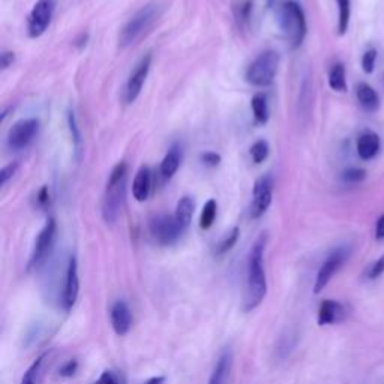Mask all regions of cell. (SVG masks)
Returning <instances> with one entry per match:
<instances>
[{
  "label": "cell",
  "mask_w": 384,
  "mask_h": 384,
  "mask_svg": "<svg viewBox=\"0 0 384 384\" xmlns=\"http://www.w3.org/2000/svg\"><path fill=\"white\" fill-rule=\"evenodd\" d=\"M152 188V173L150 168L143 165L134 177V183H132V195L137 202H146L149 198Z\"/></svg>",
  "instance_id": "cell-18"
},
{
  "label": "cell",
  "mask_w": 384,
  "mask_h": 384,
  "mask_svg": "<svg viewBox=\"0 0 384 384\" xmlns=\"http://www.w3.org/2000/svg\"><path fill=\"white\" fill-rule=\"evenodd\" d=\"M384 273V256H381L378 260H375L365 272V278L368 281H374Z\"/></svg>",
  "instance_id": "cell-30"
},
{
  "label": "cell",
  "mask_w": 384,
  "mask_h": 384,
  "mask_svg": "<svg viewBox=\"0 0 384 384\" xmlns=\"http://www.w3.org/2000/svg\"><path fill=\"white\" fill-rule=\"evenodd\" d=\"M280 26L293 48L302 45L307 36V18L302 6L295 0H285L280 11Z\"/></svg>",
  "instance_id": "cell-3"
},
{
  "label": "cell",
  "mask_w": 384,
  "mask_h": 384,
  "mask_svg": "<svg viewBox=\"0 0 384 384\" xmlns=\"http://www.w3.org/2000/svg\"><path fill=\"white\" fill-rule=\"evenodd\" d=\"M110 320L114 332L119 336H124L129 332L132 324V314L125 300H117L113 303V307L110 309Z\"/></svg>",
  "instance_id": "cell-14"
},
{
  "label": "cell",
  "mask_w": 384,
  "mask_h": 384,
  "mask_svg": "<svg viewBox=\"0 0 384 384\" xmlns=\"http://www.w3.org/2000/svg\"><path fill=\"white\" fill-rule=\"evenodd\" d=\"M68 126H70V131H71V136H72V140L75 143V149L80 148V129H78L77 126V119H75V114L74 111H68Z\"/></svg>",
  "instance_id": "cell-33"
},
{
  "label": "cell",
  "mask_w": 384,
  "mask_h": 384,
  "mask_svg": "<svg viewBox=\"0 0 384 384\" xmlns=\"http://www.w3.org/2000/svg\"><path fill=\"white\" fill-rule=\"evenodd\" d=\"M272 195H273V179L272 176L266 175L257 179L254 185V194H253V203L249 207V215L251 218L258 219L266 214L270 203H272Z\"/></svg>",
  "instance_id": "cell-11"
},
{
  "label": "cell",
  "mask_w": 384,
  "mask_h": 384,
  "mask_svg": "<svg viewBox=\"0 0 384 384\" xmlns=\"http://www.w3.org/2000/svg\"><path fill=\"white\" fill-rule=\"evenodd\" d=\"M143 384H165V377H152Z\"/></svg>",
  "instance_id": "cell-41"
},
{
  "label": "cell",
  "mask_w": 384,
  "mask_h": 384,
  "mask_svg": "<svg viewBox=\"0 0 384 384\" xmlns=\"http://www.w3.org/2000/svg\"><path fill=\"white\" fill-rule=\"evenodd\" d=\"M150 66H152V56L148 55L144 56L134 68V71H132V74L129 75L128 78V83H126V90H125V98H126V102H134L138 95L141 94V89L146 83V78H148L149 75V71H150Z\"/></svg>",
  "instance_id": "cell-13"
},
{
  "label": "cell",
  "mask_w": 384,
  "mask_h": 384,
  "mask_svg": "<svg viewBox=\"0 0 384 384\" xmlns=\"http://www.w3.org/2000/svg\"><path fill=\"white\" fill-rule=\"evenodd\" d=\"M194 200L191 197L185 195L182 197L177 206H176V214H175V218L177 221V224L180 225V229L183 231H187L190 224H191V219H192V215H194Z\"/></svg>",
  "instance_id": "cell-20"
},
{
  "label": "cell",
  "mask_w": 384,
  "mask_h": 384,
  "mask_svg": "<svg viewBox=\"0 0 384 384\" xmlns=\"http://www.w3.org/2000/svg\"><path fill=\"white\" fill-rule=\"evenodd\" d=\"M239 234H241V231H239V229L236 227L227 236H225L216 248V256H224L225 253H229V251L236 245L237 239H239Z\"/></svg>",
  "instance_id": "cell-27"
},
{
  "label": "cell",
  "mask_w": 384,
  "mask_h": 384,
  "mask_svg": "<svg viewBox=\"0 0 384 384\" xmlns=\"http://www.w3.org/2000/svg\"><path fill=\"white\" fill-rule=\"evenodd\" d=\"M280 66V55L276 51H264L248 66L245 78L249 84L268 87L273 83Z\"/></svg>",
  "instance_id": "cell-5"
},
{
  "label": "cell",
  "mask_w": 384,
  "mask_h": 384,
  "mask_svg": "<svg viewBox=\"0 0 384 384\" xmlns=\"http://www.w3.org/2000/svg\"><path fill=\"white\" fill-rule=\"evenodd\" d=\"M357 155L361 156V160L369 161L377 156L380 152V137L374 131H363L362 134L357 137L356 143Z\"/></svg>",
  "instance_id": "cell-15"
},
{
  "label": "cell",
  "mask_w": 384,
  "mask_h": 384,
  "mask_svg": "<svg viewBox=\"0 0 384 384\" xmlns=\"http://www.w3.org/2000/svg\"><path fill=\"white\" fill-rule=\"evenodd\" d=\"M356 97L359 104L366 111H377L380 107V98L377 92L366 83H359L356 86Z\"/></svg>",
  "instance_id": "cell-19"
},
{
  "label": "cell",
  "mask_w": 384,
  "mask_h": 384,
  "mask_svg": "<svg viewBox=\"0 0 384 384\" xmlns=\"http://www.w3.org/2000/svg\"><path fill=\"white\" fill-rule=\"evenodd\" d=\"M56 233H57L56 221L53 218H48L45 221V225L43 227V230L39 231L36 241H35V246H33L32 256L29 260V266H28L29 270L41 268L44 261L48 258L53 246H55Z\"/></svg>",
  "instance_id": "cell-7"
},
{
  "label": "cell",
  "mask_w": 384,
  "mask_h": 384,
  "mask_svg": "<svg viewBox=\"0 0 384 384\" xmlns=\"http://www.w3.org/2000/svg\"><path fill=\"white\" fill-rule=\"evenodd\" d=\"M349 257H350L349 246H338L327 256V258L322 264V268L317 272V278L314 282L315 295L322 293L326 285L332 281V278L336 275V272L344 266V263L347 261Z\"/></svg>",
  "instance_id": "cell-6"
},
{
  "label": "cell",
  "mask_w": 384,
  "mask_h": 384,
  "mask_svg": "<svg viewBox=\"0 0 384 384\" xmlns=\"http://www.w3.org/2000/svg\"><path fill=\"white\" fill-rule=\"evenodd\" d=\"M216 210H218V204L215 200H209L203 210H202V216H200V227L203 230H209L212 225L215 222L216 218Z\"/></svg>",
  "instance_id": "cell-25"
},
{
  "label": "cell",
  "mask_w": 384,
  "mask_h": 384,
  "mask_svg": "<svg viewBox=\"0 0 384 384\" xmlns=\"http://www.w3.org/2000/svg\"><path fill=\"white\" fill-rule=\"evenodd\" d=\"M126 173L128 165L125 163H119L109 177L102 202V216L109 224H114L122 212L126 191Z\"/></svg>",
  "instance_id": "cell-2"
},
{
  "label": "cell",
  "mask_w": 384,
  "mask_h": 384,
  "mask_svg": "<svg viewBox=\"0 0 384 384\" xmlns=\"http://www.w3.org/2000/svg\"><path fill=\"white\" fill-rule=\"evenodd\" d=\"M264 248L266 236L261 234L251 249L248 260V276L245 290V311H253L260 307L268 293V280L264 272Z\"/></svg>",
  "instance_id": "cell-1"
},
{
  "label": "cell",
  "mask_w": 384,
  "mask_h": 384,
  "mask_svg": "<svg viewBox=\"0 0 384 384\" xmlns=\"http://www.w3.org/2000/svg\"><path fill=\"white\" fill-rule=\"evenodd\" d=\"M44 359H45V356H39L38 357V359L31 365V368L24 373L23 380H21V384H36L38 374H39V371H41V366L44 363Z\"/></svg>",
  "instance_id": "cell-28"
},
{
  "label": "cell",
  "mask_w": 384,
  "mask_h": 384,
  "mask_svg": "<svg viewBox=\"0 0 384 384\" xmlns=\"http://www.w3.org/2000/svg\"><path fill=\"white\" fill-rule=\"evenodd\" d=\"M158 17H160V6L156 4H149L143 6L128 20L121 33H119V45L122 48H126L132 44H136L137 39L141 38V35L150 28Z\"/></svg>",
  "instance_id": "cell-4"
},
{
  "label": "cell",
  "mask_w": 384,
  "mask_h": 384,
  "mask_svg": "<svg viewBox=\"0 0 384 384\" xmlns=\"http://www.w3.org/2000/svg\"><path fill=\"white\" fill-rule=\"evenodd\" d=\"M366 177V171L362 168H349L342 173V180L347 183H361Z\"/></svg>",
  "instance_id": "cell-31"
},
{
  "label": "cell",
  "mask_w": 384,
  "mask_h": 384,
  "mask_svg": "<svg viewBox=\"0 0 384 384\" xmlns=\"http://www.w3.org/2000/svg\"><path fill=\"white\" fill-rule=\"evenodd\" d=\"M38 203L41 207H45L50 203V197H48V190L43 188L41 192L38 194Z\"/></svg>",
  "instance_id": "cell-40"
},
{
  "label": "cell",
  "mask_w": 384,
  "mask_h": 384,
  "mask_svg": "<svg viewBox=\"0 0 384 384\" xmlns=\"http://www.w3.org/2000/svg\"><path fill=\"white\" fill-rule=\"evenodd\" d=\"M268 155H269V144L264 140H258L257 143L253 144V148H251V156H253V161L256 164H261L266 160Z\"/></svg>",
  "instance_id": "cell-29"
},
{
  "label": "cell",
  "mask_w": 384,
  "mask_h": 384,
  "mask_svg": "<svg viewBox=\"0 0 384 384\" xmlns=\"http://www.w3.org/2000/svg\"><path fill=\"white\" fill-rule=\"evenodd\" d=\"M80 293V280H78V263L77 258L72 256L68 260V266H66L65 273V285H63V296L62 305L65 311H71L78 299Z\"/></svg>",
  "instance_id": "cell-12"
},
{
  "label": "cell",
  "mask_w": 384,
  "mask_h": 384,
  "mask_svg": "<svg viewBox=\"0 0 384 384\" xmlns=\"http://www.w3.org/2000/svg\"><path fill=\"white\" fill-rule=\"evenodd\" d=\"M344 317H346V308L342 303L336 300H323L317 322H319V326H330L342 322Z\"/></svg>",
  "instance_id": "cell-16"
},
{
  "label": "cell",
  "mask_w": 384,
  "mask_h": 384,
  "mask_svg": "<svg viewBox=\"0 0 384 384\" xmlns=\"http://www.w3.org/2000/svg\"><path fill=\"white\" fill-rule=\"evenodd\" d=\"M336 4H338V33L346 35L350 24L351 4L350 0H336Z\"/></svg>",
  "instance_id": "cell-24"
},
{
  "label": "cell",
  "mask_w": 384,
  "mask_h": 384,
  "mask_svg": "<svg viewBox=\"0 0 384 384\" xmlns=\"http://www.w3.org/2000/svg\"><path fill=\"white\" fill-rule=\"evenodd\" d=\"M375 237L378 241L384 239V214L378 218V221L375 224Z\"/></svg>",
  "instance_id": "cell-38"
},
{
  "label": "cell",
  "mask_w": 384,
  "mask_h": 384,
  "mask_svg": "<svg viewBox=\"0 0 384 384\" xmlns=\"http://www.w3.org/2000/svg\"><path fill=\"white\" fill-rule=\"evenodd\" d=\"M78 369V362L77 361H68L66 363H63L60 368H59V375L63 377V378H71L75 375Z\"/></svg>",
  "instance_id": "cell-35"
},
{
  "label": "cell",
  "mask_w": 384,
  "mask_h": 384,
  "mask_svg": "<svg viewBox=\"0 0 384 384\" xmlns=\"http://www.w3.org/2000/svg\"><path fill=\"white\" fill-rule=\"evenodd\" d=\"M38 119H23L8 132V148L11 150H23L33 141L38 134Z\"/></svg>",
  "instance_id": "cell-10"
},
{
  "label": "cell",
  "mask_w": 384,
  "mask_h": 384,
  "mask_svg": "<svg viewBox=\"0 0 384 384\" xmlns=\"http://www.w3.org/2000/svg\"><path fill=\"white\" fill-rule=\"evenodd\" d=\"M202 161L209 167H216L221 163V156L215 152H206L202 155Z\"/></svg>",
  "instance_id": "cell-37"
},
{
  "label": "cell",
  "mask_w": 384,
  "mask_h": 384,
  "mask_svg": "<svg viewBox=\"0 0 384 384\" xmlns=\"http://www.w3.org/2000/svg\"><path fill=\"white\" fill-rule=\"evenodd\" d=\"M346 66L342 63H335L329 72V86L335 92L347 90V78H346Z\"/></svg>",
  "instance_id": "cell-22"
},
{
  "label": "cell",
  "mask_w": 384,
  "mask_h": 384,
  "mask_svg": "<svg viewBox=\"0 0 384 384\" xmlns=\"http://www.w3.org/2000/svg\"><path fill=\"white\" fill-rule=\"evenodd\" d=\"M95 384H124L121 375L114 371H104L101 377L95 381Z\"/></svg>",
  "instance_id": "cell-34"
},
{
  "label": "cell",
  "mask_w": 384,
  "mask_h": 384,
  "mask_svg": "<svg viewBox=\"0 0 384 384\" xmlns=\"http://www.w3.org/2000/svg\"><path fill=\"white\" fill-rule=\"evenodd\" d=\"M233 11L237 21L241 24L248 23L251 17V11H253V0H236L233 4Z\"/></svg>",
  "instance_id": "cell-26"
},
{
  "label": "cell",
  "mask_w": 384,
  "mask_h": 384,
  "mask_svg": "<svg viewBox=\"0 0 384 384\" xmlns=\"http://www.w3.org/2000/svg\"><path fill=\"white\" fill-rule=\"evenodd\" d=\"M56 0H38L28 20V31L31 38H39L45 33L55 16Z\"/></svg>",
  "instance_id": "cell-9"
},
{
  "label": "cell",
  "mask_w": 384,
  "mask_h": 384,
  "mask_svg": "<svg viewBox=\"0 0 384 384\" xmlns=\"http://www.w3.org/2000/svg\"><path fill=\"white\" fill-rule=\"evenodd\" d=\"M180 149L179 148H171L168 150V153L164 156V160L161 163V175L164 179H171L175 175L176 171L179 170V165H180Z\"/></svg>",
  "instance_id": "cell-21"
},
{
  "label": "cell",
  "mask_w": 384,
  "mask_h": 384,
  "mask_svg": "<svg viewBox=\"0 0 384 384\" xmlns=\"http://www.w3.org/2000/svg\"><path fill=\"white\" fill-rule=\"evenodd\" d=\"M375 60H377V50L375 48H369L365 51V55L362 57V70L366 74H371L375 68Z\"/></svg>",
  "instance_id": "cell-32"
},
{
  "label": "cell",
  "mask_w": 384,
  "mask_h": 384,
  "mask_svg": "<svg viewBox=\"0 0 384 384\" xmlns=\"http://www.w3.org/2000/svg\"><path fill=\"white\" fill-rule=\"evenodd\" d=\"M150 233L158 243L170 246L175 245L185 231L180 229L175 215H158L150 221Z\"/></svg>",
  "instance_id": "cell-8"
},
{
  "label": "cell",
  "mask_w": 384,
  "mask_h": 384,
  "mask_svg": "<svg viewBox=\"0 0 384 384\" xmlns=\"http://www.w3.org/2000/svg\"><path fill=\"white\" fill-rule=\"evenodd\" d=\"M14 53H11V51H5L2 53V68L6 70L9 68V66L12 65V62H14Z\"/></svg>",
  "instance_id": "cell-39"
},
{
  "label": "cell",
  "mask_w": 384,
  "mask_h": 384,
  "mask_svg": "<svg viewBox=\"0 0 384 384\" xmlns=\"http://www.w3.org/2000/svg\"><path fill=\"white\" fill-rule=\"evenodd\" d=\"M17 168H18L17 163H12V164H9V165L4 167V168H2V173H0V183H2V185H6V182H8V180H9L12 176L16 175Z\"/></svg>",
  "instance_id": "cell-36"
},
{
  "label": "cell",
  "mask_w": 384,
  "mask_h": 384,
  "mask_svg": "<svg viewBox=\"0 0 384 384\" xmlns=\"http://www.w3.org/2000/svg\"><path fill=\"white\" fill-rule=\"evenodd\" d=\"M231 368H233V353L230 349H225L219 354L207 384H227Z\"/></svg>",
  "instance_id": "cell-17"
},
{
  "label": "cell",
  "mask_w": 384,
  "mask_h": 384,
  "mask_svg": "<svg viewBox=\"0 0 384 384\" xmlns=\"http://www.w3.org/2000/svg\"><path fill=\"white\" fill-rule=\"evenodd\" d=\"M251 107H253L256 122L258 125L268 124V121H269V105H268L266 95H263V94L254 95L253 101H251Z\"/></svg>",
  "instance_id": "cell-23"
}]
</instances>
